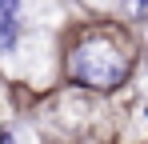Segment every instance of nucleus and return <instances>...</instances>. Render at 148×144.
<instances>
[{"mask_svg": "<svg viewBox=\"0 0 148 144\" xmlns=\"http://www.w3.org/2000/svg\"><path fill=\"white\" fill-rule=\"evenodd\" d=\"M20 44V12H0V56L16 52Z\"/></svg>", "mask_w": 148, "mask_h": 144, "instance_id": "2", "label": "nucleus"}, {"mask_svg": "<svg viewBox=\"0 0 148 144\" xmlns=\"http://www.w3.org/2000/svg\"><path fill=\"white\" fill-rule=\"evenodd\" d=\"M0 136H4V132H0Z\"/></svg>", "mask_w": 148, "mask_h": 144, "instance_id": "4", "label": "nucleus"}, {"mask_svg": "<svg viewBox=\"0 0 148 144\" xmlns=\"http://www.w3.org/2000/svg\"><path fill=\"white\" fill-rule=\"evenodd\" d=\"M128 72H132V60L120 48V40H112V36H100V32L84 36L68 52V76L92 92H116L128 80Z\"/></svg>", "mask_w": 148, "mask_h": 144, "instance_id": "1", "label": "nucleus"}, {"mask_svg": "<svg viewBox=\"0 0 148 144\" xmlns=\"http://www.w3.org/2000/svg\"><path fill=\"white\" fill-rule=\"evenodd\" d=\"M0 12H20V0H0Z\"/></svg>", "mask_w": 148, "mask_h": 144, "instance_id": "3", "label": "nucleus"}]
</instances>
